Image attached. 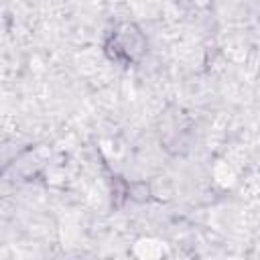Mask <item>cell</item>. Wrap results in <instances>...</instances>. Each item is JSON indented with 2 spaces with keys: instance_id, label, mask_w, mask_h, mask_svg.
Instances as JSON below:
<instances>
[{
  "instance_id": "6da1fadb",
  "label": "cell",
  "mask_w": 260,
  "mask_h": 260,
  "mask_svg": "<svg viewBox=\"0 0 260 260\" xmlns=\"http://www.w3.org/2000/svg\"><path fill=\"white\" fill-rule=\"evenodd\" d=\"M146 37L134 22H122L112 35L108 37L104 51L112 61L118 63H138L146 55Z\"/></svg>"
}]
</instances>
